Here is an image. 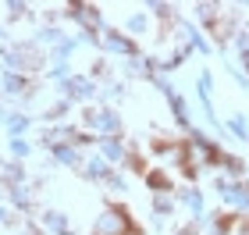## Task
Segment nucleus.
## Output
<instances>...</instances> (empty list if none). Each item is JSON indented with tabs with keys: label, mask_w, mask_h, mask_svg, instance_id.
Listing matches in <instances>:
<instances>
[{
	"label": "nucleus",
	"mask_w": 249,
	"mask_h": 235,
	"mask_svg": "<svg viewBox=\"0 0 249 235\" xmlns=\"http://www.w3.org/2000/svg\"><path fill=\"white\" fill-rule=\"evenodd\" d=\"M4 193H7V199H11V203H15L18 210H29V207H32L29 182H21V185H4Z\"/></svg>",
	"instance_id": "obj_16"
},
{
	"label": "nucleus",
	"mask_w": 249,
	"mask_h": 235,
	"mask_svg": "<svg viewBox=\"0 0 249 235\" xmlns=\"http://www.w3.org/2000/svg\"><path fill=\"white\" fill-rule=\"evenodd\" d=\"M178 203H182V207L189 210V214H192V221L207 214V203H203V193H199L196 185H182V193H178Z\"/></svg>",
	"instance_id": "obj_9"
},
{
	"label": "nucleus",
	"mask_w": 249,
	"mask_h": 235,
	"mask_svg": "<svg viewBox=\"0 0 249 235\" xmlns=\"http://www.w3.org/2000/svg\"><path fill=\"white\" fill-rule=\"evenodd\" d=\"M61 93L68 104H82V100H93L96 96V82L89 75H68L61 82Z\"/></svg>",
	"instance_id": "obj_5"
},
{
	"label": "nucleus",
	"mask_w": 249,
	"mask_h": 235,
	"mask_svg": "<svg viewBox=\"0 0 249 235\" xmlns=\"http://www.w3.org/2000/svg\"><path fill=\"white\" fill-rule=\"evenodd\" d=\"M68 110H71V104H68V100H57V104H53V107H47V110H43V118H64L68 114Z\"/></svg>",
	"instance_id": "obj_28"
},
{
	"label": "nucleus",
	"mask_w": 249,
	"mask_h": 235,
	"mask_svg": "<svg viewBox=\"0 0 249 235\" xmlns=\"http://www.w3.org/2000/svg\"><path fill=\"white\" fill-rule=\"evenodd\" d=\"M121 93H124V86H121V82H110V86L104 89V100H118Z\"/></svg>",
	"instance_id": "obj_32"
},
{
	"label": "nucleus",
	"mask_w": 249,
	"mask_h": 235,
	"mask_svg": "<svg viewBox=\"0 0 249 235\" xmlns=\"http://www.w3.org/2000/svg\"><path fill=\"white\" fill-rule=\"evenodd\" d=\"M178 235H199V228L196 225H185V228H178Z\"/></svg>",
	"instance_id": "obj_35"
},
{
	"label": "nucleus",
	"mask_w": 249,
	"mask_h": 235,
	"mask_svg": "<svg viewBox=\"0 0 249 235\" xmlns=\"http://www.w3.org/2000/svg\"><path fill=\"white\" fill-rule=\"evenodd\" d=\"M82 175L89 178V182H107L110 178V164L104 161V157H89V161H82Z\"/></svg>",
	"instance_id": "obj_12"
},
{
	"label": "nucleus",
	"mask_w": 249,
	"mask_h": 235,
	"mask_svg": "<svg viewBox=\"0 0 249 235\" xmlns=\"http://www.w3.org/2000/svg\"><path fill=\"white\" fill-rule=\"evenodd\" d=\"M128 235H139V232H128Z\"/></svg>",
	"instance_id": "obj_38"
},
{
	"label": "nucleus",
	"mask_w": 249,
	"mask_h": 235,
	"mask_svg": "<svg viewBox=\"0 0 249 235\" xmlns=\"http://www.w3.org/2000/svg\"><path fill=\"white\" fill-rule=\"evenodd\" d=\"M224 128H228V132H231L235 139L249 143V118H246V114H231L228 121H224Z\"/></svg>",
	"instance_id": "obj_18"
},
{
	"label": "nucleus",
	"mask_w": 249,
	"mask_h": 235,
	"mask_svg": "<svg viewBox=\"0 0 249 235\" xmlns=\"http://www.w3.org/2000/svg\"><path fill=\"white\" fill-rule=\"evenodd\" d=\"M146 7H150V15H157L160 21H171V11H175L171 4H160V0H150Z\"/></svg>",
	"instance_id": "obj_25"
},
{
	"label": "nucleus",
	"mask_w": 249,
	"mask_h": 235,
	"mask_svg": "<svg viewBox=\"0 0 249 235\" xmlns=\"http://www.w3.org/2000/svg\"><path fill=\"white\" fill-rule=\"evenodd\" d=\"M100 47H107L110 54H121V57H135V54H139L135 39L124 36L121 29H104V36H100Z\"/></svg>",
	"instance_id": "obj_7"
},
{
	"label": "nucleus",
	"mask_w": 249,
	"mask_h": 235,
	"mask_svg": "<svg viewBox=\"0 0 249 235\" xmlns=\"http://www.w3.org/2000/svg\"><path fill=\"white\" fill-rule=\"evenodd\" d=\"M29 75H18V72H4L0 75V93H7V96H25L29 93Z\"/></svg>",
	"instance_id": "obj_10"
},
{
	"label": "nucleus",
	"mask_w": 249,
	"mask_h": 235,
	"mask_svg": "<svg viewBox=\"0 0 249 235\" xmlns=\"http://www.w3.org/2000/svg\"><path fill=\"white\" fill-rule=\"evenodd\" d=\"M43 225H47L53 235H71V221H68V214H61V210H43Z\"/></svg>",
	"instance_id": "obj_13"
},
{
	"label": "nucleus",
	"mask_w": 249,
	"mask_h": 235,
	"mask_svg": "<svg viewBox=\"0 0 249 235\" xmlns=\"http://www.w3.org/2000/svg\"><path fill=\"white\" fill-rule=\"evenodd\" d=\"M146 185H150L153 196H167L175 189V182H171V175H167V171H146Z\"/></svg>",
	"instance_id": "obj_14"
},
{
	"label": "nucleus",
	"mask_w": 249,
	"mask_h": 235,
	"mask_svg": "<svg viewBox=\"0 0 249 235\" xmlns=\"http://www.w3.org/2000/svg\"><path fill=\"white\" fill-rule=\"evenodd\" d=\"M104 185H107V189H114V193H128V178L118 175V171H110V178H107Z\"/></svg>",
	"instance_id": "obj_27"
},
{
	"label": "nucleus",
	"mask_w": 249,
	"mask_h": 235,
	"mask_svg": "<svg viewBox=\"0 0 249 235\" xmlns=\"http://www.w3.org/2000/svg\"><path fill=\"white\" fill-rule=\"evenodd\" d=\"M221 167H224V175H228V178H242V171H246V164H242L235 153H224Z\"/></svg>",
	"instance_id": "obj_20"
},
{
	"label": "nucleus",
	"mask_w": 249,
	"mask_h": 235,
	"mask_svg": "<svg viewBox=\"0 0 249 235\" xmlns=\"http://www.w3.org/2000/svg\"><path fill=\"white\" fill-rule=\"evenodd\" d=\"M4 125H7V139H21V136L32 128V118H29V114H18V110H15V114L4 118Z\"/></svg>",
	"instance_id": "obj_15"
},
{
	"label": "nucleus",
	"mask_w": 249,
	"mask_h": 235,
	"mask_svg": "<svg viewBox=\"0 0 249 235\" xmlns=\"http://www.w3.org/2000/svg\"><path fill=\"white\" fill-rule=\"evenodd\" d=\"M150 210L157 214V221H167L175 214V199L171 196H153V203H150Z\"/></svg>",
	"instance_id": "obj_19"
},
{
	"label": "nucleus",
	"mask_w": 249,
	"mask_h": 235,
	"mask_svg": "<svg viewBox=\"0 0 249 235\" xmlns=\"http://www.w3.org/2000/svg\"><path fill=\"white\" fill-rule=\"evenodd\" d=\"M0 225H15V214L7 207H0Z\"/></svg>",
	"instance_id": "obj_34"
},
{
	"label": "nucleus",
	"mask_w": 249,
	"mask_h": 235,
	"mask_svg": "<svg viewBox=\"0 0 249 235\" xmlns=\"http://www.w3.org/2000/svg\"><path fill=\"white\" fill-rule=\"evenodd\" d=\"M128 232H132V217L124 207H104L96 214L93 235H128Z\"/></svg>",
	"instance_id": "obj_3"
},
{
	"label": "nucleus",
	"mask_w": 249,
	"mask_h": 235,
	"mask_svg": "<svg viewBox=\"0 0 249 235\" xmlns=\"http://www.w3.org/2000/svg\"><path fill=\"white\" fill-rule=\"evenodd\" d=\"M146 29H150V18L146 15H132L128 18V32H146Z\"/></svg>",
	"instance_id": "obj_30"
},
{
	"label": "nucleus",
	"mask_w": 249,
	"mask_h": 235,
	"mask_svg": "<svg viewBox=\"0 0 249 235\" xmlns=\"http://www.w3.org/2000/svg\"><path fill=\"white\" fill-rule=\"evenodd\" d=\"M217 11H221L217 4H196V15H199V21H203L207 29L213 25V21H217Z\"/></svg>",
	"instance_id": "obj_22"
},
{
	"label": "nucleus",
	"mask_w": 249,
	"mask_h": 235,
	"mask_svg": "<svg viewBox=\"0 0 249 235\" xmlns=\"http://www.w3.org/2000/svg\"><path fill=\"white\" fill-rule=\"evenodd\" d=\"M53 161L68 164V167H82V153H78L75 146H68V143H61V146H53Z\"/></svg>",
	"instance_id": "obj_17"
},
{
	"label": "nucleus",
	"mask_w": 249,
	"mask_h": 235,
	"mask_svg": "<svg viewBox=\"0 0 249 235\" xmlns=\"http://www.w3.org/2000/svg\"><path fill=\"white\" fill-rule=\"evenodd\" d=\"M78 43H82V39H64L61 47H53V64H64V61L78 50Z\"/></svg>",
	"instance_id": "obj_21"
},
{
	"label": "nucleus",
	"mask_w": 249,
	"mask_h": 235,
	"mask_svg": "<svg viewBox=\"0 0 249 235\" xmlns=\"http://www.w3.org/2000/svg\"><path fill=\"white\" fill-rule=\"evenodd\" d=\"M213 189L221 193V199H224L231 210L249 214V182H231L228 175H217V178H213Z\"/></svg>",
	"instance_id": "obj_4"
},
{
	"label": "nucleus",
	"mask_w": 249,
	"mask_h": 235,
	"mask_svg": "<svg viewBox=\"0 0 249 235\" xmlns=\"http://www.w3.org/2000/svg\"><path fill=\"white\" fill-rule=\"evenodd\" d=\"M167 104H171V114H175V121H178L185 132L196 128V125H192V118H189V104L182 100V93H178V89H175V93H167Z\"/></svg>",
	"instance_id": "obj_11"
},
{
	"label": "nucleus",
	"mask_w": 249,
	"mask_h": 235,
	"mask_svg": "<svg viewBox=\"0 0 249 235\" xmlns=\"http://www.w3.org/2000/svg\"><path fill=\"white\" fill-rule=\"evenodd\" d=\"M242 72H246V75H249V57H242Z\"/></svg>",
	"instance_id": "obj_36"
},
{
	"label": "nucleus",
	"mask_w": 249,
	"mask_h": 235,
	"mask_svg": "<svg viewBox=\"0 0 249 235\" xmlns=\"http://www.w3.org/2000/svg\"><path fill=\"white\" fill-rule=\"evenodd\" d=\"M86 128H89V136H96V139H110V136H121V128H124V121L114 107H89L86 110Z\"/></svg>",
	"instance_id": "obj_2"
},
{
	"label": "nucleus",
	"mask_w": 249,
	"mask_h": 235,
	"mask_svg": "<svg viewBox=\"0 0 249 235\" xmlns=\"http://www.w3.org/2000/svg\"><path fill=\"white\" fill-rule=\"evenodd\" d=\"M0 57H4L7 72L29 75V72H36L39 64H43V50L36 47V43H11V47L0 50Z\"/></svg>",
	"instance_id": "obj_1"
},
{
	"label": "nucleus",
	"mask_w": 249,
	"mask_h": 235,
	"mask_svg": "<svg viewBox=\"0 0 249 235\" xmlns=\"http://www.w3.org/2000/svg\"><path fill=\"white\" fill-rule=\"evenodd\" d=\"M228 235H249V221H235V228Z\"/></svg>",
	"instance_id": "obj_33"
},
{
	"label": "nucleus",
	"mask_w": 249,
	"mask_h": 235,
	"mask_svg": "<svg viewBox=\"0 0 249 235\" xmlns=\"http://www.w3.org/2000/svg\"><path fill=\"white\" fill-rule=\"evenodd\" d=\"M107 75H110L107 61H93V68H89V78H93V82H96V78H107Z\"/></svg>",
	"instance_id": "obj_31"
},
{
	"label": "nucleus",
	"mask_w": 249,
	"mask_h": 235,
	"mask_svg": "<svg viewBox=\"0 0 249 235\" xmlns=\"http://www.w3.org/2000/svg\"><path fill=\"white\" fill-rule=\"evenodd\" d=\"M7 143H11V157H15V161H25V157H29V150H32L25 139H7Z\"/></svg>",
	"instance_id": "obj_26"
},
{
	"label": "nucleus",
	"mask_w": 249,
	"mask_h": 235,
	"mask_svg": "<svg viewBox=\"0 0 249 235\" xmlns=\"http://www.w3.org/2000/svg\"><path fill=\"white\" fill-rule=\"evenodd\" d=\"M64 18L78 21L82 32H100V29H104V15H100V7H93V4H68Z\"/></svg>",
	"instance_id": "obj_6"
},
{
	"label": "nucleus",
	"mask_w": 249,
	"mask_h": 235,
	"mask_svg": "<svg viewBox=\"0 0 249 235\" xmlns=\"http://www.w3.org/2000/svg\"><path fill=\"white\" fill-rule=\"evenodd\" d=\"M4 118H7V114H4V107H0V121H4Z\"/></svg>",
	"instance_id": "obj_37"
},
{
	"label": "nucleus",
	"mask_w": 249,
	"mask_h": 235,
	"mask_svg": "<svg viewBox=\"0 0 249 235\" xmlns=\"http://www.w3.org/2000/svg\"><path fill=\"white\" fill-rule=\"evenodd\" d=\"M124 75H146V57H124Z\"/></svg>",
	"instance_id": "obj_24"
},
{
	"label": "nucleus",
	"mask_w": 249,
	"mask_h": 235,
	"mask_svg": "<svg viewBox=\"0 0 249 235\" xmlns=\"http://www.w3.org/2000/svg\"><path fill=\"white\" fill-rule=\"evenodd\" d=\"M96 153L104 157L107 164H124V157H128V146H124L121 136H110V139H96Z\"/></svg>",
	"instance_id": "obj_8"
},
{
	"label": "nucleus",
	"mask_w": 249,
	"mask_h": 235,
	"mask_svg": "<svg viewBox=\"0 0 249 235\" xmlns=\"http://www.w3.org/2000/svg\"><path fill=\"white\" fill-rule=\"evenodd\" d=\"M4 11H7V18H11V21H18V18H25V15H29V4H21V0H7Z\"/></svg>",
	"instance_id": "obj_23"
},
{
	"label": "nucleus",
	"mask_w": 249,
	"mask_h": 235,
	"mask_svg": "<svg viewBox=\"0 0 249 235\" xmlns=\"http://www.w3.org/2000/svg\"><path fill=\"white\" fill-rule=\"evenodd\" d=\"M39 39H43V43H53V47H61L68 36H61V32L53 29V25H47V29H39Z\"/></svg>",
	"instance_id": "obj_29"
}]
</instances>
